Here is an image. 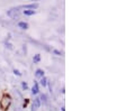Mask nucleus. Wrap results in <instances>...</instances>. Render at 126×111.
Wrapping results in <instances>:
<instances>
[{
    "instance_id": "nucleus-1",
    "label": "nucleus",
    "mask_w": 126,
    "mask_h": 111,
    "mask_svg": "<svg viewBox=\"0 0 126 111\" xmlns=\"http://www.w3.org/2000/svg\"><path fill=\"white\" fill-rule=\"evenodd\" d=\"M7 15L9 17H11L13 19H18L19 18V15H20L19 8H11L10 10L7 11Z\"/></svg>"
},
{
    "instance_id": "nucleus-2",
    "label": "nucleus",
    "mask_w": 126,
    "mask_h": 111,
    "mask_svg": "<svg viewBox=\"0 0 126 111\" xmlns=\"http://www.w3.org/2000/svg\"><path fill=\"white\" fill-rule=\"evenodd\" d=\"M10 103H11V99H10V97L6 95V97H3V99L1 100V102H0V106H1L2 110H7L8 107L10 106Z\"/></svg>"
},
{
    "instance_id": "nucleus-3",
    "label": "nucleus",
    "mask_w": 126,
    "mask_h": 111,
    "mask_svg": "<svg viewBox=\"0 0 126 111\" xmlns=\"http://www.w3.org/2000/svg\"><path fill=\"white\" fill-rule=\"evenodd\" d=\"M41 100H39V98H35L34 99V102H33V104H32V111H37V109L41 107Z\"/></svg>"
},
{
    "instance_id": "nucleus-4",
    "label": "nucleus",
    "mask_w": 126,
    "mask_h": 111,
    "mask_svg": "<svg viewBox=\"0 0 126 111\" xmlns=\"http://www.w3.org/2000/svg\"><path fill=\"white\" fill-rule=\"evenodd\" d=\"M38 3H29V5H24V6H20L19 8H23V9H32V10H34V9L38 8Z\"/></svg>"
},
{
    "instance_id": "nucleus-5",
    "label": "nucleus",
    "mask_w": 126,
    "mask_h": 111,
    "mask_svg": "<svg viewBox=\"0 0 126 111\" xmlns=\"http://www.w3.org/2000/svg\"><path fill=\"white\" fill-rule=\"evenodd\" d=\"M39 93V85L37 82H34V85L32 87V94H38Z\"/></svg>"
},
{
    "instance_id": "nucleus-6",
    "label": "nucleus",
    "mask_w": 126,
    "mask_h": 111,
    "mask_svg": "<svg viewBox=\"0 0 126 111\" xmlns=\"http://www.w3.org/2000/svg\"><path fill=\"white\" fill-rule=\"evenodd\" d=\"M35 76L36 77H39V79H42L43 76H44V71L41 69H37L36 71H35Z\"/></svg>"
},
{
    "instance_id": "nucleus-7",
    "label": "nucleus",
    "mask_w": 126,
    "mask_h": 111,
    "mask_svg": "<svg viewBox=\"0 0 126 111\" xmlns=\"http://www.w3.org/2000/svg\"><path fill=\"white\" fill-rule=\"evenodd\" d=\"M18 27L21 29H28V24L27 23H25V21H19L18 23Z\"/></svg>"
},
{
    "instance_id": "nucleus-8",
    "label": "nucleus",
    "mask_w": 126,
    "mask_h": 111,
    "mask_svg": "<svg viewBox=\"0 0 126 111\" xmlns=\"http://www.w3.org/2000/svg\"><path fill=\"white\" fill-rule=\"evenodd\" d=\"M23 13L25 15V16H33V15L36 13V11L35 10H24Z\"/></svg>"
},
{
    "instance_id": "nucleus-9",
    "label": "nucleus",
    "mask_w": 126,
    "mask_h": 111,
    "mask_svg": "<svg viewBox=\"0 0 126 111\" xmlns=\"http://www.w3.org/2000/svg\"><path fill=\"white\" fill-rule=\"evenodd\" d=\"M39 100H41V102H43L44 104H46L47 103V97H46V94H41V97H39Z\"/></svg>"
},
{
    "instance_id": "nucleus-10",
    "label": "nucleus",
    "mask_w": 126,
    "mask_h": 111,
    "mask_svg": "<svg viewBox=\"0 0 126 111\" xmlns=\"http://www.w3.org/2000/svg\"><path fill=\"white\" fill-rule=\"evenodd\" d=\"M47 81H48V80H47L45 76H43L42 79H41V81H39V83H41V85L44 87V86H46L47 85Z\"/></svg>"
},
{
    "instance_id": "nucleus-11",
    "label": "nucleus",
    "mask_w": 126,
    "mask_h": 111,
    "mask_svg": "<svg viewBox=\"0 0 126 111\" xmlns=\"http://www.w3.org/2000/svg\"><path fill=\"white\" fill-rule=\"evenodd\" d=\"M39 61H41V54H36V55L33 57V62H34V63H39Z\"/></svg>"
},
{
    "instance_id": "nucleus-12",
    "label": "nucleus",
    "mask_w": 126,
    "mask_h": 111,
    "mask_svg": "<svg viewBox=\"0 0 126 111\" xmlns=\"http://www.w3.org/2000/svg\"><path fill=\"white\" fill-rule=\"evenodd\" d=\"M52 53L55 54V55H58V56L62 55V52H60V50H58V49H52Z\"/></svg>"
},
{
    "instance_id": "nucleus-13",
    "label": "nucleus",
    "mask_w": 126,
    "mask_h": 111,
    "mask_svg": "<svg viewBox=\"0 0 126 111\" xmlns=\"http://www.w3.org/2000/svg\"><path fill=\"white\" fill-rule=\"evenodd\" d=\"M14 74L15 75H17V76H21V73H20V71H18V70H16V69H14Z\"/></svg>"
},
{
    "instance_id": "nucleus-14",
    "label": "nucleus",
    "mask_w": 126,
    "mask_h": 111,
    "mask_svg": "<svg viewBox=\"0 0 126 111\" xmlns=\"http://www.w3.org/2000/svg\"><path fill=\"white\" fill-rule=\"evenodd\" d=\"M21 87H23L24 90H27L28 89V84L26 82H21Z\"/></svg>"
},
{
    "instance_id": "nucleus-15",
    "label": "nucleus",
    "mask_w": 126,
    "mask_h": 111,
    "mask_svg": "<svg viewBox=\"0 0 126 111\" xmlns=\"http://www.w3.org/2000/svg\"><path fill=\"white\" fill-rule=\"evenodd\" d=\"M6 47H7V48H8V49H14L13 45H11L10 43H6Z\"/></svg>"
},
{
    "instance_id": "nucleus-16",
    "label": "nucleus",
    "mask_w": 126,
    "mask_h": 111,
    "mask_svg": "<svg viewBox=\"0 0 126 111\" xmlns=\"http://www.w3.org/2000/svg\"><path fill=\"white\" fill-rule=\"evenodd\" d=\"M28 102H29L28 99H25V102H24V104H23V108H26L27 104H28Z\"/></svg>"
},
{
    "instance_id": "nucleus-17",
    "label": "nucleus",
    "mask_w": 126,
    "mask_h": 111,
    "mask_svg": "<svg viewBox=\"0 0 126 111\" xmlns=\"http://www.w3.org/2000/svg\"><path fill=\"white\" fill-rule=\"evenodd\" d=\"M61 110H62V111H65V109H64V106H62V108H61Z\"/></svg>"
}]
</instances>
